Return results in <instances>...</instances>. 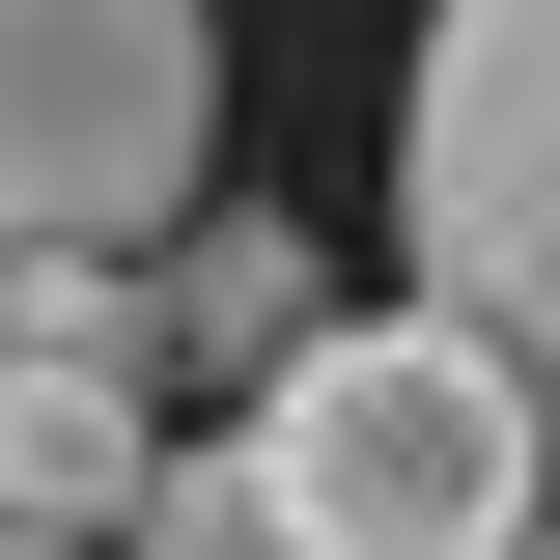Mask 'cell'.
<instances>
[{
    "mask_svg": "<svg viewBox=\"0 0 560 560\" xmlns=\"http://www.w3.org/2000/svg\"><path fill=\"white\" fill-rule=\"evenodd\" d=\"M224 140V0H0V253H168Z\"/></svg>",
    "mask_w": 560,
    "mask_h": 560,
    "instance_id": "obj_3",
    "label": "cell"
},
{
    "mask_svg": "<svg viewBox=\"0 0 560 560\" xmlns=\"http://www.w3.org/2000/svg\"><path fill=\"white\" fill-rule=\"evenodd\" d=\"M113 560H280V504H253V420H224V448L168 420V477L113 504Z\"/></svg>",
    "mask_w": 560,
    "mask_h": 560,
    "instance_id": "obj_5",
    "label": "cell"
},
{
    "mask_svg": "<svg viewBox=\"0 0 560 560\" xmlns=\"http://www.w3.org/2000/svg\"><path fill=\"white\" fill-rule=\"evenodd\" d=\"M308 337H337V253H308V224H253V197H197L168 253H140V364H224V393H280Z\"/></svg>",
    "mask_w": 560,
    "mask_h": 560,
    "instance_id": "obj_4",
    "label": "cell"
},
{
    "mask_svg": "<svg viewBox=\"0 0 560 560\" xmlns=\"http://www.w3.org/2000/svg\"><path fill=\"white\" fill-rule=\"evenodd\" d=\"M504 560H560V504H533V533H504Z\"/></svg>",
    "mask_w": 560,
    "mask_h": 560,
    "instance_id": "obj_6",
    "label": "cell"
},
{
    "mask_svg": "<svg viewBox=\"0 0 560 560\" xmlns=\"http://www.w3.org/2000/svg\"><path fill=\"white\" fill-rule=\"evenodd\" d=\"M0 560H84V533H0Z\"/></svg>",
    "mask_w": 560,
    "mask_h": 560,
    "instance_id": "obj_7",
    "label": "cell"
},
{
    "mask_svg": "<svg viewBox=\"0 0 560 560\" xmlns=\"http://www.w3.org/2000/svg\"><path fill=\"white\" fill-rule=\"evenodd\" d=\"M393 253L448 337L533 364L560 420V0H420V84H393Z\"/></svg>",
    "mask_w": 560,
    "mask_h": 560,
    "instance_id": "obj_2",
    "label": "cell"
},
{
    "mask_svg": "<svg viewBox=\"0 0 560 560\" xmlns=\"http://www.w3.org/2000/svg\"><path fill=\"white\" fill-rule=\"evenodd\" d=\"M253 504L280 560H504L560 504V420L504 337H448V308H337V337L253 393Z\"/></svg>",
    "mask_w": 560,
    "mask_h": 560,
    "instance_id": "obj_1",
    "label": "cell"
}]
</instances>
